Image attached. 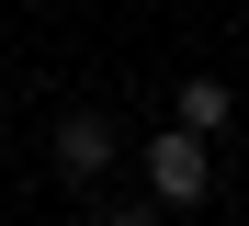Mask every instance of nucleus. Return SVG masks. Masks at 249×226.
I'll return each instance as SVG.
<instances>
[{
	"label": "nucleus",
	"mask_w": 249,
	"mask_h": 226,
	"mask_svg": "<svg viewBox=\"0 0 249 226\" xmlns=\"http://www.w3.org/2000/svg\"><path fill=\"white\" fill-rule=\"evenodd\" d=\"M204 181H215L204 136H193V124H159V136H147V192H159V204H204Z\"/></svg>",
	"instance_id": "1"
},
{
	"label": "nucleus",
	"mask_w": 249,
	"mask_h": 226,
	"mask_svg": "<svg viewBox=\"0 0 249 226\" xmlns=\"http://www.w3.org/2000/svg\"><path fill=\"white\" fill-rule=\"evenodd\" d=\"M113 147H124L113 113H57V136H46V158H57L68 181H102V170H113Z\"/></svg>",
	"instance_id": "2"
},
{
	"label": "nucleus",
	"mask_w": 249,
	"mask_h": 226,
	"mask_svg": "<svg viewBox=\"0 0 249 226\" xmlns=\"http://www.w3.org/2000/svg\"><path fill=\"white\" fill-rule=\"evenodd\" d=\"M227 113H238V102H227V79H181V90H170V124H193V136H215Z\"/></svg>",
	"instance_id": "3"
},
{
	"label": "nucleus",
	"mask_w": 249,
	"mask_h": 226,
	"mask_svg": "<svg viewBox=\"0 0 249 226\" xmlns=\"http://www.w3.org/2000/svg\"><path fill=\"white\" fill-rule=\"evenodd\" d=\"M159 215H170V204H159V192H147V204H113L102 226H159Z\"/></svg>",
	"instance_id": "4"
}]
</instances>
